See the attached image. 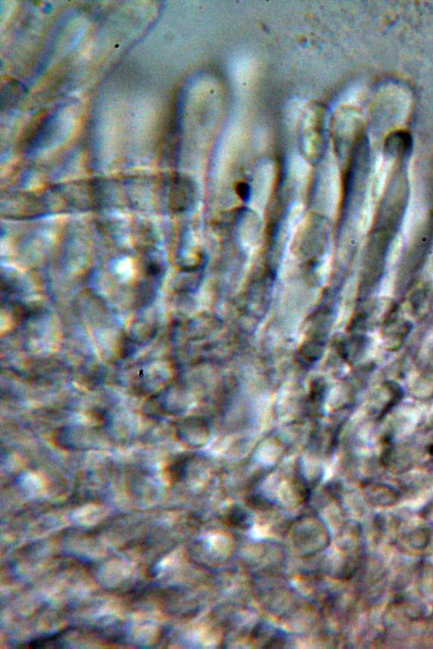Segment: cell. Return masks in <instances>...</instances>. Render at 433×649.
<instances>
[{
	"instance_id": "6da1fadb",
	"label": "cell",
	"mask_w": 433,
	"mask_h": 649,
	"mask_svg": "<svg viewBox=\"0 0 433 649\" xmlns=\"http://www.w3.org/2000/svg\"><path fill=\"white\" fill-rule=\"evenodd\" d=\"M195 197V189L189 178L175 176L171 182L169 204L174 211H184L190 207Z\"/></svg>"
},
{
	"instance_id": "7a4b0ae2",
	"label": "cell",
	"mask_w": 433,
	"mask_h": 649,
	"mask_svg": "<svg viewBox=\"0 0 433 649\" xmlns=\"http://www.w3.org/2000/svg\"><path fill=\"white\" fill-rule=\"evenodd\" d=\"M227 521L232 526L243 529L249 526L250 517L246 511L241 508H233L227 515Z\"/></svg>"
},
{
	"instance_id": "3957f363",
	"label": "cell",
	"mask_w": 433,
	"mask_h": 649,
	"mask_svg": "<svg viewBox=\"0 0 433 649\" xmlns=\"http://www.w3.org/2000/svg\"><path fill=\"white\" fill-rule=\"evenodd\" d=\"M236 190L238 192V195L244 200H246L248 196L250 195V190H249V188H248L246 184H239L238 186L236 188Z\"/></svg>"
}]
</instances>
